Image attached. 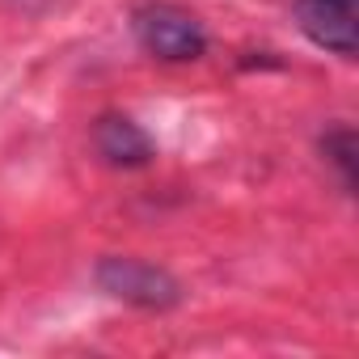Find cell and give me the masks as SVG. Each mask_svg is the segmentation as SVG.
I'll return each instance as SVG.
<instances>
[{"label":"cell","instance_id":"3","mask_svg":"<svg viewBox=\"0 0 359 359\" xmlns=\"http://www.w3.org/2000/svg\"><path fill=\"white\" fill-rule=\"evenodd\" d=\"M296 26L313 47L338 60H355V47H359L355 0H296Z\"/></svg>","mask_w":359,"mask_h":359},{"label":"cell","instance_id":"5","mask_svg":"<svg viewBox=\"0 0 359 359\" xmlns=\"http://www.w3.org/2000/svg\"><path fill=\"white\" fill-rule=\"evenodd\" d=\"M321 152H325V161L338 169L342 191H355V131H351V127L325 131V135H321Z\"/></svg>","mask_w":359,"mask_h":359},{"label":"cell","instance_id":"1","mask_svg":"<svg viewBox=\"0 0 359 359\" xmlns=\"http://www.w3.org/2000/svg\"><path fill=\"white\" fill-rule=\"evenodd\" d=\"M131 34L148 55L165 64H187L208 51V30L187 9L165 5V0H144L131 9Z\"/></svg>","mask_w":359,"mask_h":359},{"label":"cell","instance_id":"4","mask_svg":"<svg viewBox=\"0 0 359 359\" xmlns=\"http://www.w3.org/2000/svg\"><path fill=\"white\" fill-rule=\"evenodd\" d=\"M93 144L97 152L114 165V169H140L148 165L156 152H152V140L140 123L123 118V114H102L97 127H93Z\"/></svg>","mask_w":359,"mask_h":359},{"label":"cell","instance_id":"2","mask_svg":"<svg viewBox=\"0 0 359 359\" xmlns=\"http://www.w3.org/2000/svg\"><path fill=\"white\" fill-rule=\"evenodd\" d=\"M97 287L123 304H135V309H148V313H165L182 300V283H177L165 266H152L144 258H102L97 262Z\"/></svg>","mask_w":359,"mask_h":359}]
</instances>
